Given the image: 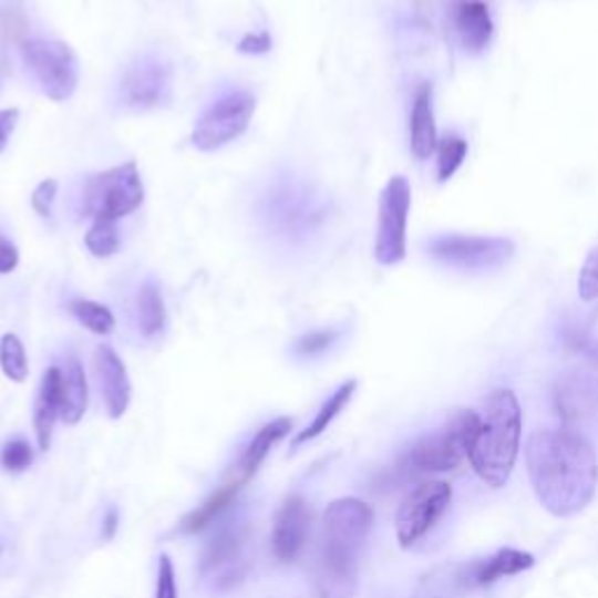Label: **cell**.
<instances>
[{
    "label": "cell",
    "mask_w": 598,
    "mask_h": 598,
    "mask_svg": "<svg viewBox=\"0 0 598 598\" xmlns=\"http://www.w3.org/2000/svg\"><path fill=\"white\" fill-rule=\"evenodd\" d=\"M528 477L554 517H573L596 494L598 458L591 440L570 429H540L526 442Z\"/></svg>",
    "instance_id": "6da1fadb"
},
{
    "label": "cell",
    "mask_w": 598,
    "mask_h": 598,
    "mask_svg": "<svg viewBox=\"0 0 598 598\" xmlns=\"http://www.w3.org/2000/svg\"><path fill=\"white\" fill-rule=\"evenodd\" d=\"M374 524L372 507L360 498H339L328 505L320 530L316 587L320 598H349Z\"/></svg>",
    "instance_id": "7a4b0ae2"
},
{
    "label": "cell",
    "mask_w": 598,
    "mask_h": 598,
    "mask_svg": "<svg viewBox=\"0 0 598 598\" xmlns=\"http://www.w3.org/2000/svg\"><path fill=\"white\" fill-rule=\"evenodd\" d=\"M522 444V408L509 389H496L486 395L480 410V431L470 446V465L477 477L503 488L515 470Z\"/></svg>",
    "instance_id": "3957f363"
},
{
    "label": "cell",
    "mask_w": 598,
    "mask_h": 598,
    "mask_svg": "<svg viewBox=\"0 0 598 598\" xmlns=\"http://www.w3.org/2000/svg\"><path fill=\"white\" fill-rule=\"evenodd\" d=\"M328 199L295 176L271 181L258 199V218L269 237L288 246H302L313 239L328 220Z\"/></svg>",
    "instance_id": "277c9868"
},
{
    "label": "cell",
    "mask_w": 598,
    "mask_h": 598,
    "mask_svg": "<svg viewBox=\"0 0 598 598\" xmlns=\"http://www.w3.org/2000/svg\"><path fill=\"white\" fill-rule=\"evenodd\" d=\"M480 431V412L456 410L437 431L416 440L398 470L404 480L452 473L470 454Z\"/></svg>",
    "instance_id": "5b68a950"
},
{
    "label": "cell",
    "mask_w": 598,
    "mask_h": 598,
    "mask_svg": "<svg viewBox=\"0 0 598 598\" xmlns=\"http://www.w3.org/2000/svg\"><path fill=\"white\" fill-rule=\"evenodd\" d=\"M533 564H536L533 554L505 547L484 559L444 566L429 575V580H425V587H429L425 598H461L465 594H473L477 589L512 578V575H519L533 568Z\"/></svg>",
    "instance_id": "8992f818"
},
{
    "label": "cell",
    "mask_w": 598,
    "mask_h": 598,
    "mask_svg": "<svg viewBox=\"0 0 598 598\" xmlns=\"http://www.w3.org/2000/svg\"><path fill=\"white\" fill-rule=\"evenodd\" d=\"M145 199V187L136 162H124L101 174L87 176L80 189V213L90 220H113L132 216Z\"/></svg>",
    "instance_id": "52a82bcc"
},
{
    "label": "cell",
    "mask_w": 598,
    "mask_h": 598,
    "mask_svg": "<svg viewBox=\"0 0 598 598\" xmlns=\"http://www.w3.org/2000/svg\"><path fill=\"white\" fill-rule=\"evenodd\" d=\"M24 66L48 99L69 101L80 84V61L71 45L50 38H31L21 45Z\"/></svg>",
    "instance_id": "ba28073f"
},
{
    "label": "cell",
    "mask_w": 598,
    "mask_h": 598,
    "mask_svg": "<svg viewBox=\"0 0 598 598\" xmlns=\"http://www.w3.org/2000/svg\"><path fill=\"white\" fill-rule=\"evenodd\" d=\"M258 109V101L246 90H229L213 101L192 132V145L202 153H213L237 141Z\"/></svg>",
    "instance_id": "9c48e42d"
},
{
    "label": "cell",
    "mask_w": 598,
    "mask_h": 598,
    "mask_svg": "<svg viewBox=\"0 0 598 598\" xmlns=\"http://www.w3.org/2000/svg\"><path fill=\"white\" fill-rule=\"evenodd\" d=\"M425 248L440 265L463 271L501 269L517 252L515 241L505 237H473V234H440Z\"/></svg>",
    "instance_id": "30bf717a"
},
{
    "label": "cell",
    "mask_w": 598,
    "mask_h": 598,
    "mask_svg": "<svg viewBox=\"0 0 598 598\" xmlns=\"http://www.w3.org/2000/svg\"><path fill=\"white\" fill-rule=\"evenodd\" d=\"M412 210V185L404 176H393L379 197V223L374 258L383 267L400 265L408 255V220Z\"/></svg>",
    "instance_id": "8fae6325"
},
{
    "label": "cell",
    "mask_w": 598,
    "mask_h": 598,
    "mask_svg": "<svg viewBox=\"0 0 598 598\" xmlns=\"http://www.w3.org/2000/svg\"><path fill=\"white\" fill-rule=\"evenodd\" d=\"M452 505V486L442 480H423L398 507L395 533L402 547H414L442 522Z\"/></svg>",
    "instance_id": "7c38bea8"
},
{
    "label": "cell",
    "mask_w": 598,
    "mask_h": 598,
    "mask_svg": "<svg viewBox=\"0 0 598 598\" xmlns=\"http://www.w3.org/2000/svg\"><path fill=\"white\" fill-rule=\"evenodd\" d=\"M554 408L564 429L589 435L598 431V365H575L554 383Z\"/></svg>",
    "instance_id": "4fadbf2b"
},
{
    "label": "cell",
    "mask_w": 598,
    "mask_h": 598,
    "mask_svg": "<svg viewBox=\"0 0 598 598\" xmlns=\"http://www.w3.org/2000/svg\"><path fill=\"white\" fill-rule=\"evenodd\" d=\"M171 92H174V69L171 63L145 54L136 59L120 82V103L122 109L145 113L162 109L171 101Z\"/></svg>",
    "instance_id": "5bb4252c"
},
{
    "label": "cell",
    "mask_w": 598,
    "mask_h": 598,
    "mask_svg": "<svg viewBox=\"0 0 598 598\" xmlns=\"http://www.w3.org/2000/svg\"><path fill=\"white\" fill-rule=\"evenodd\" d=\"M246 538L239 528H227L204 551L202 573L213 589H229L246 575Z\"/></svg>",
    "instance_id": "9a60e30c"
},
{
    "label": "cell",
    "mask_w": 598,
    "mask_h": 598,
    "mask_svg": "<svg viewBox=\"0 0 598 598\" xmlns=\"http://www.w3.org/2000/svg\"><path fill=\"white\" fill-rule=\"evenodd\" d=\"M311 528V509L302 496H288L283 505L276 512L271 547L276 559L283 564H292L305 549L307 536Z\"/></svg>",
    "instance_id": "2e32d148"
},
{
    "label": "cell",
    "mask_w": 598,
    "mask_h": 598,
    "mask_svg": "<svg viewBox=\"0 0 598 598\" xmlns=\"http://www.w3.org/2000/svg\"><path fill=\"white\" fill-rule=\"evenodd\" d=\"M94 370L105 412H109L111 419H122L132 402V379L130 372H126L124 360L113 347L101 344L94 351Z\"/></svg>",
    "instance_id": "e0dca14e"
},
{
    "label": "cell",
    "mask_w": 598,
    "mask_h": 598,
    "mask_svg": "<svg viewBox=\"0 0 598 598\" xmlns=\"http://www.w3.org/2000/svg\"><path fill=\"white\" fill-rule=\"evenodd\" d=\"M452 24L467 54H482L494 40V17L486 0H452Z\"/></svg>",
    "instance_id": "ac0fdd59"
},
{
    "label": "cell",
    "mask_w": 598,
    "mask_h": 598,
    "mask_svg": "<svg viewBox=\"0 0 598 598\" xmlns=\"http://www.w3.org/2000/svg\"><path fill=\"white\" fill-rule=\"evenodd\" d=\"M437 143L440 136L433 109V84L421 82L414 92L410 113V150L419 162H425L435 155Z\"/></svg>",
    "instance_id": "d6986e66"
},
{
    "label": "cell",
    "mask_w": 598,
    "mask_h": 598,
    "mask_svg": "<svg viewBox=\"0 0 598 598\" xmlns=\"http://www.w3.org/2000/svg\"><path fill=\"white\" fill-rule=\"evenodd\" d=\"M290 431H292V419H288V416H279V419L269 421L267 425H262L258 435H255L248 442V446L244 448V454L237 461V465H234L229 480L237 482L239 486L248 484L255 477V473L260 470V465L265 463V458L269 456L271 448L279 444L286 435H290Z\"/></svg>",
    "instance_id": "ffe728a7"
},
{
    "label": "cell",
    "mask_w": 598,
    "mask_h": 598,
    "mask_svg": "<svg viewBox=\"0 0 598 598\" xmlns=\"http://www.w3.org/2000/svg\"><path fill=\"white\" fill-rule=\"evenodd\" d=\"M56 419H61V372L59 365H50L42 372L33 408V431L40 452H50Z\"/></svg>",
    "instance_id": "44dd1931"
},
{
    "label": "cell",
    "mask_w": 598,
    "mask_h": 598,
    "mask_svg": "<svg viewBox=\"0 0 598 598\" xmlns=\"http://www.w3.org/2000/svg\"><path fill=\"white\" fill-rule=\"evenodd\" d=\"M61 372V419L66 425H78L90 408V386L82 362L75 355H69Z\"/></svg>",
    "instance_id": "7402d4cb"
},
{
    "label": "cell",
    "mask_w": 598,
    "mask_h": 598,
    "mask_svg": "<svg viewBox=\"0 0 598 598\" xmlns=\"http://www.w3.org/2000/svg\"><path fill=\"white\" fill-rule=\"evenodd\" d=\"M136 326L145 339H155L166 330V307L159 286L147 279L136 295Z\"/></svg>",
    "instance_id": "603a6c76"
},
{
    "label": "cell",
    "mask_w": 598,
    "mask_h": 598,
    "mask_svg": "<svg viewBox=\"0 0 598 598\" xmlns=\"http://www.w3.org/2000/svg\"><path fill=\"white\" fill-rule=\"evenodd\" d=\"M355 389H358V381H355V379H349V381L341 383V386H339L323 404H320V410L316 412L313 421L307 425V429H305V431H299V433L295 435L292 446H299V444L316 440L318 435H323V433L330 429V425H332V421H334L341 412L347 410V404L351 402Z\"/></svg>",
    "instance_id": "cb8c5ba5"
},
{
    "label": "cell",
    "mask_w": 598,
    "mask_h": 598,
    "mask_svg": "<svg viewBox=\"0 0 598 598\" xmlns=\"http://www.w3.org/2000/svg\"><path fill=\"white\" fill-rule=\"evenodd\" d=\"M239 491H241V486L237 482L227 480L218 491H213V494L202 505L187 512L185 519L181 522V530L183 533H199V530L208 528L231 505V501L237 498Z\"/></svg>",
    "instance_id": "d4e9b609"
},
{
    "label": "cell",
    "mask_w": 598,
    "mask_h": 598,
    "mask_svg": "<svg viewBox=\"0 0 598 598\" xmlns=\"http://www.w3.org/2000/svg\"><path fill=\"white\" fill-rule=\"evenodd\" d=\"M69 311L75 316V320L82 328H87L94 334L109 337L115 330L113 311L105 305L92 302V299H73V302L69 305Z\"/></svg>",
    "instance_id": "484cf974"
},
{
    "label": "cell",
    "mask_w": 598,
    "mask_h": 598,
    "mask_svg": "<svg viewBox=\"0 0 598 598\" xmlns=\"http://www.w3.org/2000/svg\"><path fill=\"white\" fill-rule=\"evenodd\" d=\"M0 370L14 383H24L29 379L27 349L14 332H8L0 339Z\"/></svg>",
    "instance_id": "4316f807"
},
{
    "label": "cell",
    "mask_w": 598,
    "mask_h": 598,
    "mask_svg": "<svg viewBox=\"0 0 598 598\" xmlns=\"http://www.w3.org/2000/svg\"><path fill=\"white\" fill-rule=\"evenodd\" d=\"M435 155H437V178L442 183L452 181L467 157V141L458 134H444L437 143Z\"/></svg>",
    "instance_id": "83f0119b"
},
{
    "label": "cell",
    "mask_w": 598,
    "mask_h": 598,
    "mask_svg": "<svg viewBox=\"0 0 598 598\" xmlns=\"http://www.w3.org/2000/svg\"><path fill=\"white\" fill-rule=\"evenodd\" d=\"M84 246L99 260L113 258L120 250V229L113 220H92V227L84 234Z\"/></svg>",
    "instance_id": "f1b7e54d"
},
{
    "label": "cell",
    "mask_w": 598,
    "mask_h": 598,
    "mask_svg": "<svg viewBox=\"0 0 598 598\" xmlns=\"http://www.w3.org/2000/svg\"><path fill=\"white\" fill-rule=\"evenodd\" d=\"M339 330L334 328H323V330H311V332H305L302 337H297L295 339V344H292V351L297 355H302V358H313V355H320V353H326L330 351L334 344H337V339H339Z\"/></svg>",
    "instance_id": "f546056e"
},
{
    "label": "cell",
    "mask_w": 598,
    "mask_h": 598,
    "mask_svg": "<svg viewBox=\"0 0 598 598\" xmlns=\"http://www.w3.org/2000/svg\"><path fill=\"white\" fill-rule=\"evenodd\" d=\"M33 446L27 440H10L3 452H0V465H3L8 473H24L27 467H31L33 463Z\"/></svg>",
    "instance_id": "4dcf8cb0"
},
{
    "label": "cell",
    "mask_w": 598,
    "mask_h": 598,
    "mask_svg": "<svg viewBox=\"0 0 598 598\" xmlns=\"http://www.w3.org/2000/svg\"><path fill=\"white\" fill-rule=\"evenodd\" d=\"M578 292L582 302H596L598 299V246L587 255V260L580 269Z\"/></svg>",
    "instance_id": "1f68e13d"
},
{
    "label": "cell",
    "mask_w": 598,
    "mask_h": 598,
    "mask_svg": "<svg viewBox=\"0 0 598 598\" xmlns=\"http://www.w3.org/2000/svg\"><path fill=\"white\" fill-rule=\"evenodd\" d=\"M155 598H178V582H176V570L174 561H171L168 554L159 557V568H157V587H155Z\"/></svg>",
    "instance_id": "d6a6232c"
},
{
    "label": "cell",
    "mask_w": 598,
    "mask_h": 598,
    "mask_svg": "<svg viewBox=\"0 0 598 598\" xmlns=\"http://www.w3.org/2000/svg\"><path fill=\"white\" fill-rule=\"evenodd\" d=\"M56 181L54 178H48V181H42L35 189H33V195H31V206L33 210L38 213L40 218H50L52 216V206L56 202Z\"/></svg>",
    "instance_id": "836d02e7"
},
{
    "label": "cell",
    "mask_w": 598,
    "mask_h": 598,
    "mask_svg": "<svg viewBox=\"0 0 598 598\" xmlns=\"http://www.w3.org/2000/svg\"><path fill=\"white\" fill-rule=\"evenodd\" d=\"M566 344L573 351L587 355L591 362H596V365H598V339L596 337H589L587 332H582L578 328H570L568 334H566Z\"/></svg>",
    "instance_id": "e575fe53"
},
{
    "label": "cell",
    "mask_w": 598,
    "mask_h": 598,
    "mask_svg": "<svg viewBox=\"0 0 598 598\" xmlns=\"http://www.w3.org/2000/svg\"><path fill=\"white\" fill-rule=\"evenodd\" d=\"M269 50H271V35L267 31L248 33L239 42V52L241 54H265Z\"/></svg>",
    "instance_id": "d590c367"
},
{
    "label": "cell",
    "mask_w": 598,
    "mask_h": 598,
    "mask_svg": "<svg viewBox=\"0 0 598 598\" xmlns=\"http://www.w3.org/2000/svg\"><path fill=\"white\" fill-rule=\"evenodd\" d=\"M19 124V111L17 109H3L0 111V153H6V147Z\"/></svg>",
    "instance_id": "8d00e7d4"
},
{
    "label": "cell",
    "mask_w": 598,
    "mask_h": 598,
    "mask_svg": "<svg viewBox=\"0 0 598 598\" xmlns=\"http://www.w3.org/2000/svg\"><path fill=\"white\" fill-rule=\"evenodd\" d=\"M19 265V248L0 234V274H10Z\"/></svg>",
    "instance_id": "74e56055"
},
{
    "label": "cell",
    "mask_w": 598,
    "mask_h": 598,
    "mask_svg": "<svg viewBox=\"0 0 598 598\" xmlns=\"http://www.w3.org/2000/svg\"><path fill=\"white\" fill-rule=\"evenodd\" d=\"M117 507H111L109 509V515H105L103 519V530H101V536L103 540H111L115 536V530H117Z\"/></svg>",
    "instance_id": "f35d334b"
},
{
    "label": "cell",
    "mask_w": 598,
    "mask_h": 598,
    "mask_svg": "<svg viewBox=\"0 0 598 598\" xmlns=\"http://www.w3.org/2000/svg\"><path fill=\"white\" fill-rule=\"evenodd\" d=\"M3 549H6V545H3V540H0V554H3Z\"/></svg>",
    "instance_id": "ab89813d"
}]
</instances>
